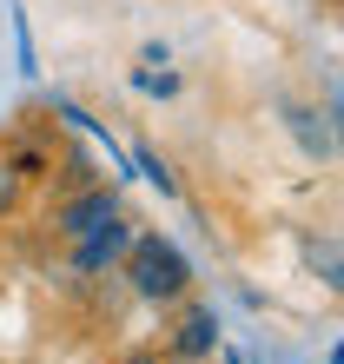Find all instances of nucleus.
Masks as SVG:
<instances>
[{
	"label": "nucleus",
	"mask_w": 344,
	"mask_h": 364,
	"mask_svg": "<svg viewBox=\"0 0 344 364\" xmlns=\"http://www.w3.org/2000/svg\"><path fill=\"white\" fill-rule=\"evenodd\" d=\"M139 87L153 93V100H172V93H179V80H172V73H139Z\"/></svg>",
	"instance_id": "nucleus-10"
},
{
	"label": "nucleus",
	"mask_w": 344,
	"mask_h": 364,
	"mask_svg": "<svg viewBox=\"0 0 344 364\" xmlns=\"http://www.w3.org/2000/svg\"><path fill=\"white\" fill-rule=\"evenodd\" d=\"M113 272L133 285V298H146V305H179V298L192 291V259L166 239V232H133Z\"/></svg>",
	"instance_id": "nucleus-1"
},
{
	"label": "nucleus",
	"mask_w": 344,
	"mask_h": 364,
	"mask_svg": "<svg viewBox=\"0 0 344 364\" xmlns=\"http://www.w3.org/2000/svg\"><path fill=\"white\" fill-rule=\"evenodd\" d=\"M0 159H7L14 173L27 179V186H33V179H47V166H53V153H47V146H7Z\"/></svg>",
	"instance_id": "nucleus-7"
},
{
	"label": "nucleus",
	"mask_w": 344,
	"mask_h": 364,
	"mask_svg": "<svg viewBox=\"0 0 344 364\" xmlns=\"http://www.w3.org/2000/svg\"><path fill=\"white\" fill-rule=\"evenodd\" d=\"M305 265H311L318 278H325L331 291L344 285V259H338V239H331V232H325V239H305Z\"/></svg>",
	"instance_id": "nucleus-6"
},
{
	"label": "nucleus",
	"mask_w": 344,
	"mask_h": 364,
	"mask_svg": "<svg viewBox=\"0 0 344 364\" xmlns=\"http://www.w3.org/2000/svg\"><path fill=\"white\" fill-rule=\"evenodd\" d=\"M291 113V126H298V139H305V153H318V159H331L338 153V139H331V119H338V100L325 106V119L311 113V106H285Z\"/></svg>",
	"instance_id": "nucleus-5"
},
{
	"label": "nucleus",
	"mask_w": 344,
	"mask_h": 364,
	"mask_svg": "<svg viewBox=\"0 0 344 364\" xmlns=\"http://www.w3.org/2000/svg\"><path fill=\"white\" fill-rule=\"evenodd\" d=\"M20 205H27V179H20V173H14V166H7V159H0V225H7V219H14V212H20Z\"/></svg>",
	"instance_id": "nucleus-9"
},
{
	"label": "nucleus",
	"mask_w": 344,
	"mask_h": 364,
	"mask_svg": "<svg viewBox=\"0 0 344 364\" xmlns=\"http://www.w3.org/2000/svg\"><path fill=\"white\" fill-rule=\"evenodd\" d=\"M113 212H119V192L106 186V179H86V186H67V192H60L53 232H60V239H80V232H93L100 219H113Z\"/></svg>",
	"instance_id": "nucleus-2"
},
{
	"label": "nucleus",
	"mask_w": 344,
	"mask_h": 364,
	"mask_svg": "<svg viewBox=\"0 0 344 364\" xmlns=\"http://www.w3.org/2000/svg\"><path fill=\"white\" fill-rule=\"evenodd\" d=\"M14 40H20V67L33 73V33H27V14H14Z\"/></svg>",
	"instance_id": "nucleus-11"
},
{
	"label": "nucleus",
	"mask_w": 344,
	"mask_h": 364,
	"mask_svg": "<svg viewBox=\"0 0 344 364\" xmlns=\"http://www.w3.org/2000/svg\"><path fill=\"white\" fill-rule=\"evenodd\" d=\"M212 351H219V311H212V305H186L179 331L166 338V358L172 364H205Z\"/></svg>",
	"instance_id": "nucleus-4"
},
{
	"label": "nucleus",
	"mask_w": 344,
	"mask_h": 364,
	"mask_svg": "<svg viewBox=\"0 0 344 364\" xmlns=\"http://www.w3.org/2000/svg\"><path fill=\"white\" fill-rule=\"evenodd\" d=\"M119 364H166V358H159V351H153V345H133V351H126V358H119Z\"/></svg>",
	"instance_id": "nucleus-12"
},
{
	"label": "nucleus",
	"mask_w": 344,
	"mask_h": 364,
	"mask_svg": "<svg viewBox=\"0 0 344 364\" xmlns=\"http://www.w3.org/2000/svg\"><path fill=\"white\" fill-rule=\"evenodd\" d=\"M133 166L146 173V186H153L159 199H172V192H179V179H172V166H166V159L153 153V146H139V153H133Z\"/></svg>",
	"instance_id": "nucleus-8"
},
{
	"label": "nucleus",
	"mask_w": 344,
	"mask_h": 364,
	"mask_svg": "<svg viewBox=\"0 0 344 364\" xmlns=\"http://www.w3.org/2000/svg\"><path fill=\"white\" fill-rule=\"evenodd\" d=\"M126 239H133V219H126V212H113V219H100L93 232L67 239V245H73V272H80V278L113 272V265H119V252H126Z\"/></svg>",
	"instance_id": "nucleus-3"
}]
</instances>
